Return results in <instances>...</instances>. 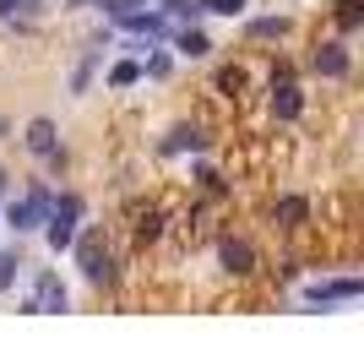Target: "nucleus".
<instances>
[{"instance_id":"f8f14e48","label":"nucleus","mask_w":364,"mask_h":359,"mask_svg":"<svg viewBox=\"0 0 364 359\" xmlns=\"http://www.w3.org/2000/svg\"><path fill=\"white\" fill-rule=\"evenodd\" d=\"M164 152H201V131L196 125H174L164 136Z\"/></svg>"},{"instance_id":"5701e85b","label":"nucleus","mask_w":364,"mask_h":359,"mask_svg":"<svg viewBox=\"0 0 364 359\" xmlns=\"http://www.w3.org/2000/svg\"><path fill=\"white\" fill-rule=\"evenodd\" d=\"M65 6H98V0H65Z\"/></svg>"},{"instance_id":"7ed1b4c3","label":"nucleus","mask_w":364,"mask_h":359,"mask_svg":"<svg viewBox=\"0 0 364 359\" xmlns=\"http://www.w3.org/2000/svg\"><path fill=\"white\" fill-rule=\"evenodd\" d=\"M71 251H76V267H82V278H87V283H109V278H114L109 251H104V229H76Z\"/></svg>"},{"instance_id":"f3484780","label":"nucleus","mask_w":364,"mask_h":359,"mask_svg":"<svg viewBox=\"0 0 364 359\" xmlns=\"http://www.w3.org/2000/svg\"><path fill=\"white\" fill-rule=\"evenodd\" d=\"M16 272H22V256H16V251H0V294L16 288Z\"/></svg>"},{"instance_id":"20e7f679","label":"nucleus","mask_w":364,"mask_h":359,"mask_svg":"<svg viewBox=\"0 0 364 359\" xmlns=\"http://www.w3.org/2000/svg\"><path fill=\"white\" fill-rule=\"evenodd\" d=\"M65 305H71V294H65V283H60V272H33V294H28V305L22 311L28 316H60Z\"/></svg>"},{"instance_id":"4468645a","label":"nucleus","mask_w":364,"mask_h":359,"mask_svg":"<svg viewBox=\"0 0 364 359\" xmlns=\"http://www.w3.org/2000/svg\"><path fill=\"white\" fill-rule=\"evenodd\" d=\"M98 60H104V55H98V49H87V60H82V66L71 71V93H87V88H92V71H98Z\"/></svg>"},{"instance_id":"2eb2a0df","label":"nucleus","mask_w":364,"mask_h":359,"mask_svg":"<svg viewBox=\"0 0 364 359\" xmlns=\"http://www.w3.org/2000/svg\"><path fill=\"white\" fill-rule=\"evenodd\" d=\"M141 82V66L136 60H120V66H109V88H136Z\"/></svg>"},{"instance_id":"412c9836","label":"nucleus","mask_w":364,"mask_h":359,"mask_svg":"<svg viewBox=\"0 0 364 359\" xmlns=\"http://www.w3.org/2000/svg\"><path fill=\"white\" fill-rule=\"evenodd\" d=\"M38 0H0V16H33Z\"/></svg>"},{"instance_id":"f03ea898","label":"nucleus","mask_w":364,"mask_h":359,"mask_svg":"<svg viewBox=\"0 0 364 359\" xmlns=\"http://www.w3.org/2000/svg\"><path fill=\"white\" fill-rule=\"evenodd\" d=\"M76 224H82V196L76 191H60L55 196V207H49V218L38 229H44V239H49V251L60 256V251H71V239H76Z\"/></svg>"},{"instance_id":"4be33fe9","label":"nucleus","mask_w":364,"mask_h":359,"mask_svg":"<svg viewBox=\"0 0 364 359\" xmlns=\"http://www.w3.org/2000/svg\"><path fill=\"white\" fill-rule=\"evenodd\" d=\"M6 196H11V175H6V169H0V202H6Z\"/></svg>"},{"instance_id":"39448f33","label":"nucleus","mask_w":364,"mask_h":359,"mask_svg":"<svg viewBox=\"0 0 364 359\" xmlns=\"http://www.w3.org/2000/svg\"><path fill=\"white\" fill-rule=\"evenodd\" d=\"M22 142H28V152H33V158H49L55 169L65 164V152H60V131H55V120H49V115L28 120V136H22Z\"/></svg>"},{"instance_id":"9b49d317","label":"nucleus","mask_w":364,"mask_h":359,"mask_svg":"<svg viewBox=\"0 0 364 359\" xmlns=\"http://www.w3.org/2000/svg\"><path fill=\"white\" fill-rule=\"evenodd\" d=\"M304 218H310V202H304V196H277V224L283 229H299Z\"/></svg>"},{"instance_id":"6ab92c4d","label":"nucleus","mask_w":364,"mask_h":359,"mask_svg":"<svg viewBox=\"0 0 364 359\" xmlns=\"http://www.w3.org/2000/svg\"><path fill=\"white\" fill-rule=\"evenodd\" d=\"M337 22H343V28H359V22H364V6H359V0H337Z\"/></svg>"},{"instance_id":"1a4fd4ad","label":"nucleus","mask_w":364,"mask_h":359,"mask_svg":"<svg viewBox=\"0 0 364 359\" xmlns=\"http://www.w3.org/2000/svg\"><path fill=\"white\" fill-rule=\"evenodd\" d=\"M299 109H304L299 88H294V82H272V115L277 120H299Z\"/></svg>"},{"instance_id":"ddd939ff","label":"nucleus","mask_w":364,"mask_h":359,"mask_svg":"<svg viewBox=\"0 0 364 359\" xmlns=\"http://www.w3.org/2000/svg\"><path fill=\"white\" fill-rule=\"evenodd\" d=\"M245 33H250V38H283V33H289V16H250Z\"/></svg>"},{"instance_id":"dca6fc26","label":"nucleus","mask_w":364,"mask_h":359,"mask_svg":"<svg viewBox=\"0 0 364 359\" xmlns=\"http://www.w3.org/2000/svg\"><path fill=\"white\" fill-rule=\"evenodd\" d=\"M196 6H201V16H245L250 0H196Z\"/></svg>"},{"instance_id":"a211bd4d","label":"nucleus","mask_w":364,"mask_h":359,"mask_svg":"<svg viewBox=\"0 0 364 359\" xmlns=\"http://www.w3.org/2000/svg\"><path fill=\"white\" fill-rule=\"evenodd\" d=\"M218 93H228V98L245 93V71H240V66H223V71H218Z\"/></svg>"},{"instance_id":"6e6552de","label":"nucleus","mask_w":364,"mask_h":359,"mask_svg":"<svg viewBox=\"0 0 364 359\" xmlns=\"http://www.w3.org/2000/svg\"><path fill=\"white\" fill-rule=\"evenodd\" d=\"M218 261H223L228 272H250L256 267V251H250V239H223V245H218Z\"/></svg>"},{"instance_id":"423d86ee","label":"nucleus","mask_w":364,"mask_h":359,"mask_svg":"<svg viewBox=\"0 0 364 359\" xmlns=\"http://www.w3.org/2000/svg\"><path fill=\"white\" fill-rule=\"evenodd\" d=\"M364 294V278H332V283H310L304 299L310 305H337V299H359Z\"/></svg>"},{"instance_id":"9d476101","label":"nucleus","mask_w":364,"mask_h":359,"mask_svg":"<svg viewBox=\"0 0 364 359\" xmlns=\"http://www.w3.org/2000/svg\"><path fill=\"white\" fill-rule=\"evenodd\" d=\"M174 44H180V55H191V60H207V55H213V44H207V33H201L196 22L174 33Z\"/></svg>"},{"instance_id":"f257e3e1","label":"nucleus","mask_w":364,"mask_h":359,"mask_svg":"<svg viewBox=\"0 0 364 359\" xmlns=\"http://www.w3.org/2000/svg\"><path fill=\"white\" fill-rule=\"evenodd\" d=\"M49 207H55V191L49 185H28L22 196H6V212H0V229H16V234H33V229L49 218Z\"/></svg>"},{"instance_id":"0eeeda50","label":"nucleus","mask_w":364,"mask_h":359,"mask_svg":"<svg viewBox=\"0 0 364 359\" xmlns=\"http://www.w3.org/2000/svg\"><path fill=\"white\" fill-rule=\"evenodd\" d=\"M310 66H316L321 76H348V49L337 44V38H326V44H316V55H310Z\"/></svg>"},{"instance_id":"aec40b11","label":"nucleus","mask_w":364,"mask_h":359,"mask_svg":"<svg viewBox=\"0 0 364 359\" xmlns=\"http://www.w3.org/2000/svg\"><path fill=\"white\" fill-rule=\"evenodd\" d=\"M168 71H174V60H168L164 49H152V55H147V66H141V76H168Z\"/></svg>"}]
</instances>
